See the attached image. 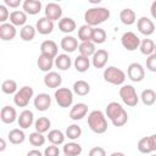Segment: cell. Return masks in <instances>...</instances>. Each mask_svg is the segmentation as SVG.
<instances>
[{
    "label": "cell",
    "instance_id": "obj_7",
    "mask_svg": "<svg viewBox=\"0 0 156 156\" xmlns=\"http://www.w3.org/2000/svg\"><path fill=\"white\" fill-rule=\"evenodd\" d=\"M140 41H141L140 38L133 32H126L121 37V44L128 51H134V50L139 49Z\"/></svg>",
    "mask_w": 156,
    "mask_h": 156
},
{
    "label": "cell",
    "instance_id": "obj_14",
    "mask_svg": "<svg viewBox=\"0 0 156 156\" xmlns=\"http://www.w3.org/2000/svg\"><path fill=\"white\" fill-rule=\"evenodd\" d=\"M87 113H88V105L84 102H78L71 107L69 118L73 121H80L87 116Z\"/></svg>",
    "mask_w": 156,
    "mask_h": 156
},
{
    "label": "cell",
    "instance_id": "obj_54",
    "mask_svg": "<svg viewBox=\"0 0 156 156\" xmlns=\"http://www.w3.org/2000/svg\"><path fill=\"white\" fill-rule=\"evenodd\" d=\"M110 156H126L123 152H121V151H116V152H112Z\"/></svg>",
    "mask_w": 156,
    "mask_h": 156
},
{
    "label": "cell",
    "instance_id": "obj_4",
    "mask_svg": "<svg viewBox=\"0 0 156 156\" xmlns=\"http://www.w3.org/2000/svg\"><path fill=\"white\" fill-rule=\"evenodd\" d=\"M119 96H121V100L129 107L136 106V104L139 102V99H140L136 94L135 88L130 84H124L119 88Z\"/></svg>",
    "mask_w": 156,
    "mask_h": 156
},
{
    "label": "cell",
    "instance_id": "obj_34",
    "mask_svg": "<svg viewBox=\"0 0 156 156\" xmlns=\"http://www.w3.org/2000/svg\"><path fill=\"white\" fill-rule=\"evenodd\" d=\"M78 50H79V54L82 56H87V57H90L95 54L96 49H95V44L93 41H83L79 44L78 46Z\"/></svg>",
    "mask_w": 156,
    "mask_h": 156
},
{
    "label": "cell",
    "instance_id": "obj_45",
    "mask_svg": "<svg viewBox=\"0 0 156 156\" xmlns=\"http://www.w3.org/2000/svg\"><path fill=\"white\" fill-rule=\"evenodd\" d=\"M127 122H128V113H127V111H124L119 117H117L115 121H112V124H113L115 127H122V126H124Z\"/></svg>",
    "mask_w": 156,
    "mask_h": 156
},
{
    "label": "cell",
    "instance_id": "obj_53",
    "mask_svg": "<svg viewBox=\"0 0 156 156\" xmlns=\"http://www.w3.org/2000/svg\"><path fill=\"white\" fill-rule=\"evenodd\" d=\"M0 143H1V146H0V151H4L6 149V143H5V139H0Z\"/></svg>",
    "mask_w": 156,
    "mask_h": 156
},
{
    "label": "cell",
    "instance_id": "obj_35",
    "mask_svg": "<svg viewBox=\"0 0 156 156\" xmlns=\"http://www.w3.org/2000/svg\"><path fill=\"white\" fill-rule=\"evenodd\" d=\"M51 127V121L48 118V117H39L35 122H34V128H35V132H39L41 134L49 132Z\"/></svg>",
    "mask_w": 156,
    "mask_h": 156
},
{
    "label": "cell",
    "instance_id": "obj_31",
    "mask_svg": "<svg viewBox=\"0 0 156 156\" xmlns=\"http://www.w3.org/2000/svg\"><path fill=\"white\" fill-rule=\"evenodd\" d=\"M73 65H74V68L77 69V72L84 73V72H87V71L89 69V67H90V58L87 57V56L79 55V56H77V57L74 58Z\"/></svg>",
    "mask_w": 156,
    "mask_h": 156
},
{
    "label": "cell",
    "instance_id": "obj_42",
    "mask_svg": "<svg viewBox=\"0 0 156 156\" xmlns=\"http://www.w3.org/2000/svg\"><path fill=\"white\" fill-rule=\"evenodd\" d=\"M46 138L44 136V134L39 133V132H33L29 134V143L33 146H43L45 144Z\"/></svg>",
    "mask_w": 156,
    "mask_h": 156
},
{
    "label": "cell",
    "instance_id": "obj_26",
    "mask_svg": "<svg viewBox=\"0 0 156 156\" xmlns=\"http://www.w3.org/2000/svg\"><path fill=\"white\" fill-rule=\"evenodd\" d=\"M7 138H9L11 144L20 145V144H22L26 140V134H24V132L21 128H13V129H11L9 132Z\"/></svg>",
    "mask_w": 156,
    "mask_h": 156
},
{
    "label": "cell",
    "instance_id": "obj_28",
    "mask_svg": "<svg viewBox=\"0 0 156 156\" xmlns=\"http://www.w3.org/2000/svg\"><path fill=\"white\" fill-rule=\"evenodd\" d=\"M119 20L123 24L126 26H132L136 22V16H135V12L132 10V9H123L121 12H119Z\"/></svg>",
    "mask_w": 156,
    "mask_h": 156
},
{
    "label": "cell",
    "instance_id": "obj_5",
    "mask_svg": "<svg viewBox=\"0 0 156 156\" xmlns=\"http://www.w3.org/2000/svg\"><path fill=\"white\" fill-rule=\"evenodd\" d=\"M34 95V90L30 85H24L13 95V102L17 107H27L30 99Z\"/></svg>",
    "mask_w": 156,
    "mask_h": 156
},
{
    "label": "cell",
    "instance_id": "obj_43",
    "mask_svg": "<svg viewBox=\"0 0 156 156\" xmlns=\"http://www.w3.org/2000/svg\"><path fill=\"white\" fill-rule=\"evenodd\" d=\"M136 147H138V150H139V152H141V154H151L152 151H151V149H150V145H149V140H147V136H144V138H141L139 141H138V145H136Z\"/></svg>",
    "mask_w": 156,
    "mask_h": 156
},
{
    "label": "cell",
    "instance_id": "obj_55",
    "mask_svg": "<svg viewBox=\"0 0 156 156\" xmlns=\"http://www.w3.org/2000/svg\"><path fill=\"white\" fill-rule=\"evenodd\" d=\"M154 54L156 55V44H155V51H154Z\"/></svg>",
    "mask_w": 156,
    "mask_h": 156
},
{
    "label": "cell",
    "instance_id": "obj_36",
    "mask_svg": "<svg viewBox=\"0 0 156 156\" xmlns=\"http://www.w3.org/2000/svg\"><path fill=\"white\" fill-rule=\"evenodd\" d=\"M140 100L146 106L154 105L155 101H156V93H155V90H152V89H145V90H143L141 94H140Z\"/></svg>",
    "mask_w": 156,
    "mask_h": 156
},
{
    "label": "cell",
    "instance_id": "obj_51",
    "mask_svg": "<svg viewBox=\"0 0 156 156\" xmlns=\"http://www.w3.org/2000/svg\"><path fill=\"white\" fill-rule=\"evenodd\" d=\"M26 156H44V154H41V152H40L39 150H37V149H33V150H29Z\"/></svg>",
    "mask_w": 156,
    "mask_h": 156
},
{
    "label": "cell",
    "instance_id": "obj_40",
    "mask_svg": "<svg viewBox=\"0 0 156 156\" xmlns=\"http://www.w3.org/2000/svg\"><path fill=\"white\" fill-rule=\"evenodd\" d=\"M65 135L69 140H76L78 138H80V135H82V128L78 124H71L66 128Z\"/></svg>",
    "mask_w": 156,
    "mask_h": 156
},
{
    "label": "cell",
    "instance_id": "obj_38",
    "mask_svg": "<svg viewBox=\"0 0 156 156\" xmlns=\"http://www.w3.org/2000/svg\"><path fill=\"white\" fill-rule=\"evenodd\" d=\"M139 49H140V52H141L143 55L150 56V55H152L154 51H155V43H154L151 39H147V38H146V39H143V40L140 41Z\"/></svg>",
    "mask_w": 156,
    "mask_h": 156
},
{
    "label": "cell",
    "instance_id": "obj_57",
    "mask_svg": "<svg viewBox=\"0 0 156 156\" xmlns=\"http://www.w3.org/2000/svg\"><path fill=\"white\" fill-rule=\"evenodd\" d=\"M63 156H66V155H63Z\"/></svg>",
    "mask_w": 156,
    "mask_h": 156
},
{
    "label": "cell",
    "instance_id": "obj_19",
    "mask_svg": "<svg viewBox=\"0 0 156 156\" xmlns=\"http://www.w3.org/2000/svg\"><path fill=\"white\" fill-rule=\"evenodd\" d=\"M16 27L11 23H2L0 24V38L4 41H10L16 37Z\"/></svg>",
    "mask_w": 156,
    "mask_h": 156
},
{
    "label": "cell",
    "instance_id": "obj_50",
    "mask_svg": "<svg viewBox=\"0 0 156 156\" xmlns=\"http://www.w3.org/2000/svg\"><path fill=\"white\" fill-rule=\"evenodd\" d=\"M147 140H149V145H150V149L151 151H156V134H152V135H149L147 136Z\"/></svg>",
    "mask_w": 156,
    "mask_h": 156
},
{
    "label": "cell",
    "instance_id": "obj_27",
    "mask_svg": "<svg viewBox=\"0 0 156 156\" xmlns=\"http://www.w3.org/2000/svg\"><path fill=\"white\" fill-rule=\"evenodd\" d=\"M62 151H63V155H66V156H80L83 149H82L80 144L71 141V143L63 144Z\"/></svg>",
    "mask_w": 156,
    "mask_h": 156
},
{
    "label": "cell",
    "instance_id": "obj_23",
    "mask_svg": "<svg viewBox=\"0 0 156 156\" xmlns=\"http://www.w3.org/2000/svg\"><path fill=\"white\" fill-rule=\"evenodd\" d=\"M37 65H38V68L43 72H51V68L52 66L55 65V58L48 56V55H44V54H40L38 60H37Z\"/></svg>",
    "mask_w": 156,
    "mask_h": 156
},
{
    "label": "cell",
    "instance_id": "obj_33",
    "mask_svg": "<svg viewBox=\"0 0 156 156\" xmlns=\"http://www.w3.org/2000/svg\"><path fill=\"white\" fill-rule=\"evenodd\" d=\"M35 33H37L35 27H33V26H30V24H26V26H23V27L21 28V30H20V37H21V39H22L23 41H30V40L34 39Z\"/></svg>",
    "mask_w": 156,
    "mask_h": 156
},
{
    "label": "cell",
    "instance_id": "obj_44",
    "mask_svg": "<svg viewBox=\"0 0 156 156\" xmlns=\"http://www.w3.org/2000/svg\"><path fill=\"white\" fill-rule=\"evenodd\" d=\"M43 154H44V156H60V150H58L57 145L51 144V145L45 147Z\"/></svg>",
    "mask_w": 156,
    "mask_h": 156
},
{
    "label": "cell",
    "instance_id": "obj_49",
    "mask_svg": "<svg viewBox=\"0 0 156 156\" xmlns=\"http://www.w3.org/2000/svg\"><path fill=\"white\" fill-rule=\"evenodd\" d=\"M4 5L6 7H12V9H17L21 5V0H4Z\"/></svg>",
    "mask_w": 156,
    "mask_h": 156
},
{
    "label": "cell",
    "instance_id": "obj_48",
    "mask_svg": "<svg viewBox=\"0 0 156 156\" xmlns=\"http://www.w3.org/2000/svg\"><path fill=\"white\" fill-rule=\"evenodd\" d=\"M88 156H106V151L101 146H95V147L90 149Z\"/></svg>",
    "mask_w": 156,
    "mask_h": 156
},
{
    "label": "cell",
    "instance_id": "obj_9",
    "mask_svg": "<svg viewBox=\"0 0 156 156\" xmlns=\"http://www.w3.org/2000/svg\"><path fill=\"white\" fill-rule=\"evenodd\" d=\"M45 17L52 22L60 21L62 18V7L56 2H49L45 6Z\"/></svg>",
    "mask_w": 156,
    "mask_h": 156
},
{
    "label": "cell",
    "instance_id": "obj_18",
    "mask_svg": "<svg viewBox=\"0 0 156 156\" xmlns=\"http://www.w3.org/2000/svg\"><path fill=\"white\" fill-rule=\"evenodd\" d=\"M41 7H43V5H41V1H39V0H24L22 4L23 11L30 16L38 15L41 11Z\"/></svg>",
    "mask_w": 156,
    "mask_h": 156
},
{
    "label": "cell",
    "instance_id": "obj_39",
    "mask_svg": "<svg viewBox=\"0 0 156 156\" xmlns=\"http://www.w3.org/2000/svg\"><path fill=\"white\" fill-rule=\"evenodd\" d=\"M107 38V34L105 32V29L100 28V27H95L93 28V34H91V41L94 44H102L105 43Z\"/></svg>",
    "mask_w": 156,
    "mask_h": 156
},
{
    "label": "cell",
    "instance_id": "obj_1",
    "mask_svg": "<svg viewBox=\"0 0 156 156\" xmlns=\"http://www.w3.org/2000/svg\"><path fill=\"white\" fill-rule=\"evenodd\" d=\"M108 18H110V10L106 7H101V6L90 7L84 13L85 24H88L90 27H96V26L106 22Z\"/></svg>",
    "mask_w": 156,
    "mask_h": 156
},
{
    "label": "cell",
    "instance_id": "obj_41",
    "mask_svg": "<svg viewBox=\"0 0 156 156\" xmlns=\"http://www.w3.org/2000/svg\"><path fill=\"white\" fill-rule=\"evenodd\" d=\"M1 90L4 94L11 95V94H16L17 93V83L13 79H6L2 82L1 84Z\"/></svg>",
    "mask_w": 156,
    "mask_h": 156
},
{
    "label": "cell",
    "instance_id": "obj_52",
    "mask_svg": "<svg viewBox=\"0 0 156 156\" xmlns=\"http://www.w3.org/2000/svg\"><path fill=\"white\" fill-rule=\"evenodd\" d=\"M150 13H151L152 18H154V20H156V0H155V1H152L151 6H150Z\"/></svg>",
    "mask_w": 156,
    "mask_h": 156
},
{
    "label": "cell",
    "instance_id": "obj_11",
    "mask_svg": "<svg viewBox=\"0 0 156 156\" xmlns=\"http://www.w3.org/2000/svg\"><path fill=\"white\" fill-rule=\"evenodd\" d=\"M124 111H126V110L122 107L121 104H118L117 101H111V102L107 104V106H106L105 115H106V117L112 122V121H115L117 117H119Z\"/></svg>",
    "mask_w": 156,
    "mask_h": 156
},
{
    "label": "cell",
    "instance_id": "obj_15",
    "mask_svg": "<svg viewBox=\"0 0 156 156\" xmlns=\"http://www.w3.org/2000/svg\"><path fill=\"white\" fill-rule=\"evenodd\" d=\"M35 29H37V32H39V34H41V35H48V34L52 33V30H54V22L50 21V20H48V18L44 16V17H41V18H39V20L37 21V23H35Z\"/></svg>",
    "mask_w": 156,
    "mask_h": 156
},
{
    "label": "cell",
    "instance_id": "obj_56",
    "mask_svg": "<svg viewBox=\"0 0 156 156\" xmlns=\"http://www.w3.org/2000/svg\"><path fill=\"white\" fill-rule=\"evenodd\" d=\"M150 156H156V155H155V154H154V155H150Z\"/></svg>",
    "mask_w": 156,
    "mask_h": 156
},
{
    "label": "cell",
    "instance_id": "obj_32",
    "mask_svg": "<svg viewBox=\"0 0 156 156\" xmlns=\"http://www.w3.org/2000/svg\"><path fill=\"white\" fill-rule=\"evenodd\" d=\"M65 138H66V135L60 129H51L48 133V135H46V139L51 144H54V145H61V144H63L65 143Z\"/></svg>",
    "mask_w": 156,
    "mask_h": 156
},
{
    "label": "cell",
    "instance_id": "obj_25",
    "mask_svg": "<svg viewBox=\"0 0 156 156\" xmlns=\"http://www.w3.org/2000/svg\"><path fill=\"white\" fill-rule=\"evenodd\" d=\"M77 27V23L73 18L71 17H62L60 21H58V29L62 32V33H72Z\"/></svg>",
    "mask_w": 156,
    "mask_h": 156
},
{
    "label": "cell",
    "instance_id": "obj_2",
    "mask_svg": "<svg viewBox=\"0 0 156 156\" xmlns=\"http://www.w3.org/2000/svg\"><path fill=\"white\" fill-rule=\"evenodd\" d=\"M88 126L96 134H104L107 130L106 115L100 110H94L88 115Z\"/></svg>",
    "mask_w": 156,
    "mask_h": 156
},
{
    "label": "cell",
    "instance_id": "obj_3",
    "mask_svg": "<svg viewBox=\"0 0 156 156\" xmlns=\"http://www.w3.org/2000/svg\"><path fill=\"white\" fill-rule=\"evenodd\" d=\"M104 79L110 84L122 85L126 80V73L116 66H108L104 71Z\"/></svg>",
    "mask_w": 156,
    "mask_h": 156
},
{
    "label": "cell",
    "instance_id": "obj_16",
    "mask_svg": "<svg viewBox=\"0 0 156 156\" xmlns=\"http://www.w3.org/2000/svg\"><path fill=\"white\" fill-rule=\"evenodd\" d=\"M62 83V77L57 72H48L44 76V84L50 89H58Z\"/></svg>",
    "mask_w": 156,
    "mask_h": 156
},
{
    "label": "cell",
    "instance_id": "obj_46",
    "mask_svg": "<svg viewBox=\"0 0 156 156\" xmlns=\"http://www.w3.org/2000/svg\"><path fill=\"white\" fill-rule=\"evenodd\" d=\"M146 68L150 72H156V55L152 54L146 58Z\"/></svg>",
    "mask_w": 156,
    "mask_h": 156
},
{
    "label": "cell",
    "instance_id": "obj_20",
    "mask_svg": "<svg viewBox=\"0 0 156 156\" xmlns=\"http://www.w3.org/2000/svg\"><path fill=\"white\" fill-rule=\"evenodd\" d=\"M60 46H61V49L65 52H68L69 54V52L76 51L79 45H78V40L74 37H72V35H65L61 39V41H60Z\"/></svg>",
    "mask_w": 156,
    "mask_h": 156
},
{
    "label": "cell",
    "instance_id": "obj_8",
    "mask_svg": "<svg viewBox=\"0 0 156 156\" xmlns=\"http://www.w3.org/2000/svg\"><path fill=\"white\" fill-rule=\"evenodd\" d=\"M127 76L132 82L139 83L145 78V69L140 63L133 62L127 68Z\"/></svg>",
    "mask_w": 156,
    "mask_h": 156
},
{
    "label": "cell",
    "instance_id": "obj_17",
    "mask_svg": "<svg viewBox=\"0 0 156 156\" xmlns=\"http://www.w3.org/2000/svg\"><path fill=\"white\" fill-rule=\"evenodd\" d=\"M17 123H18V127L21 129H27L29 128L33 123H34V115L30 110H23L18 118H17Z\"/></svg>",
    "mask_w": 156,
    "mask_h": 156
},
{
    "label": "cell",
    "instance_id": "obj_29",
    "mask_svg": "<svg viewBox=\"0 0 156 156\" xmlns=\"http://www.w3.org/2000/svg\"><path fill=\"white\" fill-rule=\"evenodd\" d=\"M71 65H72V60H71V57L67 54H58L55 57V66L60 71H67V69H69Z\"/></svg>",
    "mask_w": 156,
    "mask_h": 156
},
{
    "label": "cell",
    "instance_id": "obj_22",
    "mask_svg": "<svg viewBox=\"0 0 156 156\" xmlns=\"http://www.w3.org/2000/svg\"><path fill=\"white\" fill-rule=\"evenodd\" d=\"M0 118L4 123L6 124H11L13 123L18 117H17V112L16 108L12 106H4L0 111Z\"/></svg>",
    "mask_w": 156,
    "mask_h": 156
},
{
    "label": "cell",
    "instance_id": "obj_13",
    "mask_svg": "<svg viewBox=\"0 0 156 156\" xmlns=\"http://www.w3.org/2000/svg\"><path fill=\"white\" fill-rule=\"evenodd\" d=\"M33 104H34V107L38 111L44 112L51 106V96L46 93H40L34 98Z\"/></svg>",
    "mask_w": 156,
    "mask_h": 156
},
{
    "label": "cell",
    "instance_id": "obj_30",
    "mask_svg": "<svg viewBox=\"0 0 156 156\" xmlns=\"http://www.w3.org/2000/svg\"><path fill=\"white\" fill-rule=\"evenodd\" d=\"M73 93L79 96H85L90 93V84L83 79H79L73 83Z\"/></svg>",
    "mask_w": 156,
    "mask_h": 156
},
{
    "label": "cell",
    "instance_id": "obj_24",
    "mask_svg": "<svg viewBox=\"0 0 156 156\" xmlns=\"http://www.w3.org/2000/svg\"><path fill=\"white\" fill-rule=\"evenodd\" d=\"M26 22H27V13L24 11L15 10L11 12V15H10V23L11 24H13L15 27L16 26L23 27V26H26Z\"/></svg>",
    "mask_w": 156,
    "mask_h": 156
},
{
    "label": "cell",
    "instance_id": "obj_12",
    "mask_svg": "<svg viewBox=\"0 0 156 156\" xmlns=\"http://www.w3.org/2000/svg\"><path fill=\"white\" fill-rule=\"evenodd\" d=\"M108 61V52L105 49H98L91 56V63L95 68H104Z\"/></svg>",
    "mask_w": 156,
    "mask_h": 156
},
{
    "label": "cell",
    "instance_id": "obj_37",
    "mask_svg": "<svg viewBox=\"0 0 156 156\" xmlns=\"http://www.w3.org/2000/svg\"><path fill=\"white\" fill-rule=\"evenodd\" d=\"M91 34H93V27L88 24H83L78 29V39L83 41H91Z\"/></svg>",
    "mask_w": 156,
    "mask_h": 156
},
{
    "label": "cell",
    "instance_id": "obj_6",
    "mask_svg": "<svg viewBox=\"0 0 156 156\" xmlns=\"http://www.w3.org/2000/svg\"><path fill=\"white\" fill-rule=\"evenodd\" d=\"M54 98L60 107L67 108L71 107L73 104V91L68 88H58L55 90Z\"/></svg>",
    "mask_w": 156,
    "mask_h": 156
},
{
    "label": "cell",
    "instance_id": "obj_21",
    "mask_svg": "<svg viewBox=\"0 0 156 156\" xmlns=\"http://www.w3.org/2000/svg\"><path fill=\"white\" fill-rule=\"evenodd\" d=\"M40 51L41 54L55 58L58 55V46L54 40H44L40 45Z\"/></svg>",
    "mask_w": 156,
    "mask_h": 156
},
{
    "label": "cell",
    "instance_id": "obj_47",
    "mask_svg": "<svg viewBox=\"0 0 156 156\" xmlns=\"http://www.w3.org/2000/svg\"><path fill=\"white\" fill-rule=\"evenodd\" d=\"M10 15L11 13L9 12L7 7L5 5H0V22H1V24L6 23V21L10 18Z\"/></svg>",
    "mask_w": 156,
    "mask_h": 156
},
{
    "label": "cell",
    "instance_id": "obj_10",
    "mask_svg": "<svg viewBox=\"0 0 156 156\" xmlns=\"http://www.w3.org/2000/svg\"><path fill=\"white\" fill-rule=\"evenodd\" d=\"M136 28L145 37H149V35L154 34V32H155V24H154V22L149 17H145V16L140 17L136 21Z\"/></svg>",
    "mask_w": 156,
    "mask_h": 156
}]
</instances>
